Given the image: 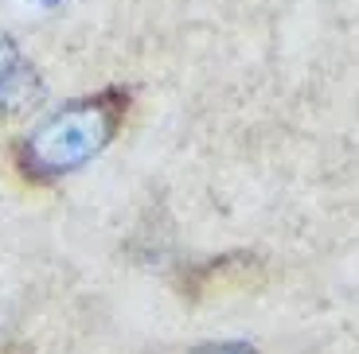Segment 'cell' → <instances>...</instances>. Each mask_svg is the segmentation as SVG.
Here are the masks:
<instances>
[{
	"label": "cell",
	"mask_w": 359,
	"mask_h": 354,
	"mask_svg": "<svg viewBox=\"0 0 359 354\" xmlns=\"http://www.w3.org/2000/svg\"><path fill=\"white\" fill-rule=\"evenodd\" d=\"M39 4H63V0H39Z\"/></svg>",
	"instance_id": "277c9868"
},
{
	"label": "cell",
	"mask_w": 359,
	"mask_h": 354,
	"mask_svg": "<svg viewBox=\"0 0 359 354\" xmlns=\"http://www.w3.org/2000/svg\"><path fill=\"white\" fill-rule=\"evenodd\" d=\"M121 117H126V94H117V90H106L98 98L71 101L27 136L24 148H20V160L32 176L43 179L67 176V171L82 168L86 160H94L114 141Z\"/></svg>",
	"instance_id": "6da1fadb"
},
{
	"label": "cell",
	"mask_w": 359,
	"mask_h": 354,
	"mask_svg": "<svg viewBox=\"0 0 359 354\" xmlns=\"http://www.w3.org/2000/svg\"><path fill=\"white\" fill-rule=\"evenodd\" d=\"M199 354H254L250 346H234V343H226V346H207V351H199Z\"/></svg>",
	"instance_id": "3957f363"
},
{
	"label": "cell",
	"mask_w": 359,
	"mask_h": 354,
	"mask_svg": "<svg viewBox=\"0 0 359 354\" xmlns=\"http://www.w3.org/2000/svg\"><path fill=\"white\" fill-rule=\"evenodd\" d=\"M39 74L36 66L20 55L16 39L0 31V117L24 113L27 106L39 101Z\"/></svg>",
	"instance_id": "7a4b0ae2"
}]
</instances>
